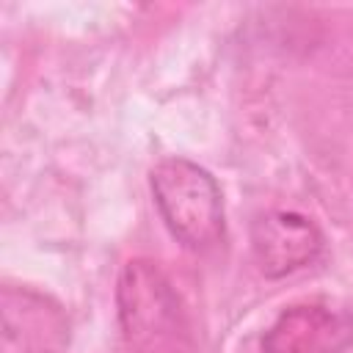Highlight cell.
I'll return each mask as SVG.
<instances>
[{
    "label": "cell",
    "instance_id": "2",
    "mask_svg": "<svg viewBox=\"0 0 353 353\" xmlns=\"http://www.w3.org/2000/svg\"><path fill=\"white\" fill-rule=\"evenodd\" d=\"M116 309L124 342L135 353H179L188 336L182 301L152 259H130L116 284Z\"/></svg>",
    "mask_w": 353,
    "mask_h": 353
},
{
    "label": "cell",
    "instance_id": "4",
    "mask_svg": "<svg viewBox=\"0 0 353 353\" xmlns=\"http://www.w3.org/2000/svg\"><path fill=\"white\" fill-rule=\"evenodd\" d=\"M0 353H63L69 317L63 306L33 290L6 284L0 292Z\"/></svg>",
    "mask_w": 353,
    "mask_h": 353
},
{
    "label": "cell",
    "instance_id": "5",
    "mask_svg": "<svg viewBox=\"0 0 353 353\" xmlns=\"http://www.w3.org/2000/svg\"><path fill=\"white\" fill-rule=\"evenodd\" d=\"M325 251L320 226L290 210H273L251 223V254L265 279H284L314 265Z\"/></svg>",
    "mask_w": 353,
    "mask_h": 353
},
{
    "label": "cell",
    "instance_id": "3",
    "mask_svg": "<svg viewBox=\"0 0 353 353\" xmlns=\"http://www.w3.org/2000/svg\"><path fill=\"white\" fill-rule=\"evenodd\" d=\"M350 347L353 312L325 298L287 306L262 336V353H347Z\"/></svg>",
    "mask_w": 353,
    "mask_h": 353
},
{
    "label": "cell",
    "instance_id": "1",
    "mask_svg": "<svg viewBox=\"0 0 353 353\" xmlns=\"http://www.w3.org/2000/svg\"><path fill=\"white\" fill-rule=\"evenodd\" d=\"M149 188L165 229L185 248L207 251L223 240V193L204 165L179 154L163 157L149 171Z\"/></svg>",
    "mask_w": 353,
    "mask_h": 353
}]
</instances>
